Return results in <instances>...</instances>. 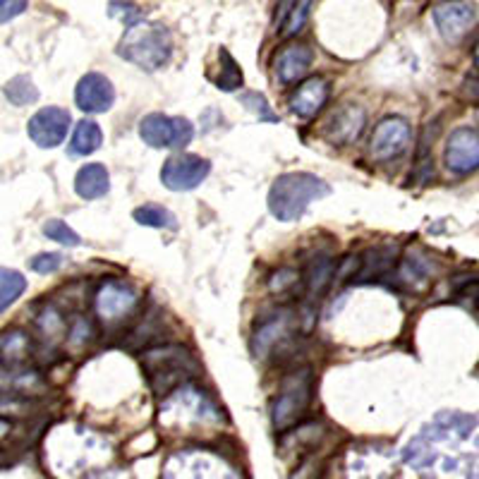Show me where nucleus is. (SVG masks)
<instances>
[{
	"label": "nucleus",
	"instance_id": "nucleus-28",
	"mask_svg": "<svg viewBox=\"0 0 479 479\" xmlns=\"http://www.w3.org/2000/svg\"><path fill=\"white\" fill-rule=\"evenodd\" d=\"M240 103L248 106V109L259 118V123H281L278 113L271 110L266 96L259 94V91H245V94H240Z\"/></svg>",
	"mask_w": 479,
	"mask_h": 479
},
{
	"label": "nucleus",
	"instance_id": "nucleus-11",
	"mask_svg": "<svg viewBox=\"0 0 479 479\" xmlns=\"http://www.w3.org/2000/svg\"><path fill=\"white\" fill-rule=\"evenodd\" d=\"M479 166L477 127H457L446 142V168L456 175H470Z\"/></svg>",
	"mask_w": 479,
	"mask_h": 479
},
{
	"label": "nucleus",
	"instance_id": "nucleus-15",
	"mask_svg": "<svg viewBox=\"0 0 479 479\" xmlns=\"http://www.w3.org/2000/svg\"><path fill=\"white\" fill-rule=\"evenodd\" d=\"M314 63V53L309 46L305 44H292L276 56V77L281 84L291 87L298 84Z\"/></svg>",
	"mask_w": 479,
	"mask_h": 479
},
{
	"label": "nucleus",
	"instance_id": "nucleus-19",
	"mask_svg": "<svg viewBox=\"0 0 479 479\" xmlns=\"http://www.w3.org/2000/svg\"><path fill=\"white\" fill-rule=\"evenodd\" d=\"M24 291H27V278L17 269L0 266V314L15 305Z\"/></svg>",
	"mask_w": 479,
	"mask_h": 479
},
{
	"label": "nucleus",
	"instance_id": "nucleus-17",
	"mask_svg": "<svg viewBox=\"0 0 479 479\" xmlns=\"http://www.w3.org/2000/svg\"><path fill=\"white\" fill-rule=\"evenodd\" d=\"M103 144V132L99 123L94 120H80L70 139V153L74 156H89V153L99 152Z\"/></svg>",
	"mask_w": 479,
	"mask_h": 479
},
{
	"label": "nucleus",
	"instance_id": "nucleus-12",
	"mask_svg": "<svg viewBox=\"0 0 479 479\" xmlns=\"http://www.w3.org/2000/svg\"><path fill=\"white\" fill-rule=\"evenodd\" d=\"M74 101L84 113H106L113 109L116 103V89L110 84V80L101 73H87L77 82L74 89Z\"/></svg>",
	"mask_w": 479,
	"mask_h": 479
},
{
	"label": "nucleus",
	"instance_id": "nucleus-26",
	"mask_svg": "<svg viewBox=\"0 0 479 479\" xmlns=\"http://www.w3.org/2000/svg\"><path fill=\"white\" fill-rule=\"evenodd\" d=\"M218 60H221L223 73H221V77L216 80V87L223 89V91H235V89L242 87V70H240V65L235 63L231 53L221 48V51H218Z\"/></svg>",
	"mask_w": 479,
	"mask_h": 479
},
{
	"label": "nucleus",
	"instance_id": "nucleus-16",
	"mask_svg": "<svg viewBox=\"0 0 479 479\" xmlns=\"http://www.w3.org/2000/svg\"><path fill=\"white\" fill-rule=\"evenodd\" d=\"M110 175L103 163H87L74 175V192L82 199H101L109 195Z\"/></svg>",
	"mask_w": 479,
	"mask_h": 479
},
{
	"label": "nucleus",
	"instance_id": "nucleus-5",
	"mask_svg": "<svg viewBox=\"0 0 479 479\" xmlns=\"http://www.w3.org/2000/svg\"><path fill=\"white\" fill-rule=\"evenodd\" d=\"M139 137L152 149H180L195 137V127L187 118L149 113L139 120Z\"/></svg>",
	"mask_w": 479,
	"mask_h": 479
},
{
	"label": "nucleus",
	"instance_id": "nucleus-10",
	"mask_svg": "<svg viewBox=\"0 0 479 479\" xmlns=\"http://www.w3.org/2000/svg\"><path fill=\"white\" fill-rule=\"evenodd\" d=\"M137 291L135 285L125 283V281H106L94 295L96 314L109 324H118L123 321L132 309L137 307Z\"/></svg>",
	"mask_w": 479,
	"mask_h": 479
},
{
	"label": "nucleus",
	"instance_id": "nucleus-27",
	"mask_svg": "<svg viewBox=\"0 0 479 479\" xmlns=\"http://www.w3.org/2000/svg\"><path fill=\"white\" fill-rule=\"evenodd\" d=\"M44 235L53 242H58V245H65V248H80L82 240L80 235L65 223V221H60V218H51V221H46L44 223Z\"/></svg>",
	"mask_w": 479,
	"mask_h": 479
},
{
	"label": "nucleus",
	"instance_id": "nucleus-2",
	"mask_svg": "<svg viewBox=\"0 0 479 479\" xmlns=\"http://www.w3.org/2000/svg\"><path fill=\"white\" fill-rule=\"evenodd\" d=\"M331 192L327 182L312 173H283L278 175L269 189L271 216L281 223L300 221L307 206Z\"/></svg>",
	"mask_w": 479,
	"mask_h": 479
},
{
	"label": "nucleus",
	"instance_id": "nucleus-30",
	"mask_svg": "<svg viewBox=\"0 0 479 479\" xmlns=\"http://www.w3.org/2000/svg\"><path fill=\"white\" fill-rule=\"evenodd\" d=\"M60 266H63V255H58V252H44V255H37L30 259V269L37 271V274H44V276L56 274Z\"/></svg>",
	"mask_w": 479,
	"mask_h": 479
},
{
	"label": "nucleus",
	"instance_id": "nucleus-20",
	"mask_svg": "<svg viewBox=\"0 0 479 479\" xmlns=\"http://www.w3.org/2000/svg\"><path fill=\"white\" fill-rule=\"evenodd\" d=\"M132 218L139 225H146V228H166V231H175L178 228V218H175L173 211H168L166 206H159V204L139 206V209H135Z\"/></svg>",
	"mask_w": 479,
	"mask_h": 479
},
{
	"label": "nucleus",
	"instance_id": "nucleus-24",
	"mask_svg": "<svg viewBox=\"0 0 479 479\" xmlns=\"http://www.w3.org/2000/svg\"><path fill=\"white\" fill-rule=\"evenodd\" d=\"M334 278V262L328 257H317L312 264H309V271H307V288H309V295H319Z\"/></svg>",
	"mask_w": 479,
	"mask_h": 479
},
{
	"label": "nucleus",
	"instance_id": "nucleus-3",
	"mask_svg": "<svg viewBox=\"0 0 479 479\" xmlns=\"http://www.w3.org/2000/svg\"><path fill=\"white\" fill-rule=\"evenodd\" d=\"M142 367L152 388L161 396L175 391L178 386H182L199 371L195 357L180 345H161V348L146 350L142 357Z\"/></svg>",
	"mask_w": 479,
	"mask_h": 479
},
{
	"label": "nucleus",
	"instance_id": "nucleus-14",
	"mask_svg": "<svg viewBox=\"0 0 479 479\" xmlns=\"http://www.w3.org/2000/svg\"><path fill=\"white\" fill-rule=\"evenodd\" d=\"M328 94H331V87H328V82L324 77H309L292 91L291 99H288V106H291L295 116L309 120L327 106Z\"/></svg>",
	"mask_w": 479,
	"mask_h": 479
},
{
	"label": "nucleus",
	"instance_id": "nucleus-7",
	"mask_svg": "<svg viewBox=\"0 0 479 479\" xmlns=\"http://www.w3.org/2000/svg\"><path fill=\"white\" fill-rule=\"evenodd\" d=\"M410 139H413V132H410V125H407L405 118H384L377 125L374 135H371L370 153L374 156V161H381V163L398 159L407 152Z\"/></svg>",
	"mask_w": 479,
	"mask_h": 479
},
{
	"label": "nucleus",
	"instance_id": "nucleus-31",
	"mask_svg": "<svg viewBox=\"0 0 479 479\" xmlns=\"http://www.w3.org/2000/svg\"><path fill=\"white\" fill-rule=\"evenodd\" d=\"M30 5V0H0V24L13 22L22 15Z\"/></svg>",
	"mask_w": 479,
	"mask_h": 479
},
{
	"label": "nucleus",
	"instance_id": "nucleus-8",
	"mask_svg": "<svg viewBox=\"0 0 479 479\" xmlns=\"http://www.w3.org/2000/svg\"><path fill=\"white\" fill-rule=\"evenodd\" d=\"M73 118L60 106H48V109L37 110L27 123V135L31 142L41 149H56L65 142L67 130H70Z\"/></svg>",
	"mask_w": 479,
	"mask_h": 479
},
{
	"label": "nucleus",
	"instance_id": "nucleus-23",
	"mask_svg": "<svg viewBox=\"0 0 479 479\" xmlns=\"http://www.w3.org/2000/svg\"><path fill=\"white\" fill-rule=\"evenodd\" d=\"M5 96H8V101L17 109H22V106H30L39 99V89L34 87V82L30 77H24V74H17L13 80L5 84Z\"/></svg>",
	"mask_w": 479,
	"mask_h": 479
},
{
	"label": "nucleus",
	"instance_id": "nucleus-29",
	"mask_svg": "<svg viewBox=\"0 0 479 479\" xmlns=\"http://www.w3.org/2000/svg\"><path fill=\"white\" fill-rule=\"evenodd\" d=\"M109 15L113 17V20H120L125 27H130V24H135L137 20L144 17L142 15V8L135 5V3H130V0H113L109 5Z\"/></svg>",
	"mask_w": 479,
	"mask_h": 479
},
{
	"label": "nucleus",
	"instance_id": "nucleus-32",
	"mask_svg": "<svg viewBox=\"0 0 479 479\" xmlns=\"http://www.w3.org/2000/svg\"><path fill=\"white\" fill-rule=\"evenodd\" d=\"M10 431H13V422L5 420V417H0V441H3L5 436H8Z\"/></svg>",
	"mask_w": 479,
	"mask_h": 479
},
{
	"label": "nucleus",
	"instance_id": "nucleus-18",
	"mask_svg": "<svg viewBox=\"0 0 479 479\" xmlns=\"http://www.w3.org/2000/svg\"><path fill=\"white\" fill-rule=\"evenodd\" d=\"M30 353L31 341L24 331H8V334L0 335V362L24 364Z\"/></svg>",
	"mask_w": 479,
	"mask_h": 479
},
{
	"label": "nucleus",
	"instance_id": "nucleus-9",
	"mask_svg": "<svg viewBox=\"0 0 479 479\" xmlns=\"http://www.w3.org/2000/svg\"><path fill=\"white\" fill-rule=\"evenodd\" d=\"M475 22H477L475 5L465 3V0H446L434 8L436 30L449 44H460L470 34Z\"/></svg>",
	"mask_w": 479,
	"mask_h": 479
},
{
	"label": "nucleus",
	"instance_id": "nucleus-21",
	"mask_svg": "<svg viewBox=\"0 0 479 479\" xmlns=\"http://www.w3.org/2000/svg\"><path fill=\"white\" fill-rule=\"evenodd\" d=\"M288 331V314H281V317H274V319L264 321L262 327H259V331H257L255 335V353L257 357L264 355L266 350H271L274 345H276L281 338H283V334Z\"/></svg>",
	"mask_w": 479,
	"mask_h": 479
},
{
	"label": "nucleus",
	"instance_id": "nucleus-25",
	"mask_svg": "<svg viewBox=\"0 0 479 479\" xmlns=\"http://www.w3.org/2000/svg\"><path fill=\"white\" fill-rule=\"evenodd\" d=\"M309 8H312V0H295L292 8L288 10V15H285L283 24H281V37L291 39L300 34L302 27H305L307 17H309Z\"/></svg>",
	"mask_w": 479,
	"mask_h": 479
},
{
	"label": "nucleus",
	"instance_id": "nucleus-6",
	"mask_svg": "<svg viewBox=\"0 0 479 479\" xmlns=\"http://www.w3.org/2000/svg\"><path fill=\"white\" fill-rule=\"evenodd\" d=\"M211 173V163L195 153H175L161 168V182L170 192H189L202 185Z\"/></svg>",
	"mask_w": 479,
	"mask_h": 479
},
{
	"label": "nucleus",
	"instance_id": "nucleus-22",
	"mask_svg": "<svg viewBox=\"0 0 479 479\" xmlns=\"http://www.w3.org/2000/svg\"><path fill=\"white\" fill-rule=\"evenodd\" d=\"M396 262V249L391 248H377L367 252V259H362V271L357 274V278H374L381 276L391 269Z\"/></svg>",
	"mask_w": 479,
	"mask_h": 479
},
{
	"label": "nucleus",
	"instance_id": "nucleus-13",
	"mask_svg": "<svg viewBox=\"0 0 479 479\" xmlns=\"http://www.w3.org/2000/svg\"><path fill=\"white\" fill-rule=\"evenodd\" d=\"M367 125V113L362 106H343L328 118V123L324 125V137L335 146H348L360 139Z\"/></svg>",
	"mask_w": 479,
	"mask_h": 479
},
{
	"label": "nucleus",
	"instance_id": "nucleus-4",
	"mask_svg": "<svg viewBox=\"0 0 479 479\" xmlns=\"http://www.w3.org/2000/svg\"><path fill=\"white\" fill-rule=\"evenodd\" d=\"M312 403V374L309 370L295 371L283 384V391L271 405V422L276 431H285L305 417Z\"/></svg>",
	"mask_w": 479,
	"mask_h": 479
},
{
	"label": "nucleus",
	"instance_id": "nucleus-1",
	"mask_svg": "<svg viewBox=\"0 0 479 479\" xmlns=\"http://www.w3.org/2000/svg\"><path fill=\"white\" fill-rule=\"evenodd\" d=\"M118 56L146 73H156L166 67L173 58V39L170 31L153 20H137L125 30V37L118 44Z\"/></svg>",
	"mask_w": 479,
	"mask_h": 479
}]
</instances>
